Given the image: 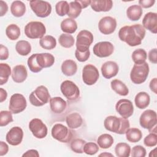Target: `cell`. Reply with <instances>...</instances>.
I'll return each mask as SVG.
<instances>
[{"instance_id": "cell-1", "label": "cell", "mask_w": 157, "mask_h": 157, "mask_svg": "<svg viewBox=\"0 0 157 157\" xmlns=\"http://www.w3.org/2000/svg\"><path fill=\"white\" fill-rule=\"evenodd\" d=\"M145 36V29L142 25L124 26L118 32L119 39L131 47L140 45Z\"/></svg>"}, {"instance_id": "cell-2", "label": "cell", "mask_w": 157, "mask_h": 157, "mask_svg": "<svg viewBox=\"0 0 157 157\" xmlns=\"http://www.w3.org/2000/svg\"><path fill=\"white\" fill-rule=\"evenodd\" d=\"M54 63L55 58L49 53L33 54L27 61L30 71L34 73L41 71L43 68L51 67Z\"/></svg>"}, {"instance_id": "cell-3", "label": "cell", "mask_w": 157, "mask_h": 157, "mask_svg": "<svg viewBox=\"0 0 157 157\" xmlns=\"http://www.w3.org/2000/svg\"><path fill=\"white\" fill-rule=\"evenodd\" d=\"M105 129L119 134H124L129 128L130 124L128 118H118L116 116H108L104 121Z\"/></svg>"}, {"instance_id": "cell-4", "label": "cell", "mask_w": 157, "mask_h": 157, "mask_svg": "<svg viewBox=\"0 0 157 157\" xmlns=\"http://www.w3.org/2000/svg\"><path fill=\"white\" fill-rule=\"evenodd\" d=\"M48 89L44 85L37 86L29 96L30 103L36 107H40L47 104L50 99Z\"/></svg>"}, {"instance_id": "cell-5", "label": "cell", "mask_w": 157, "mask_h": 157, "mask_svg": "<svg viewBox=\"0 0 157 157\" xmlns=\"http://www.w3.org/2000/svg\"><path fill=\"white\" fill-rule=\"evenodd\" d=\"M148 73L149 66L147 63L145 62L139 64H134L130 73L131 80L135 84H141L146 80Z\"/></svg>"}, {"instance_id": "cell-6", "label": "cell", "mask_w": 157, "mask_h": 157, "mask_svg": "<svg viewBox=\"0 0 157 157\" xmlns=\"http://www.w3.org/2000/svg\"><path fill=\"white\" fill-rule=\"evenodd\" d=\"M45 33V26L40 21H30L25 27V34L29 39H42Z\"/></svg>"}, {"instance_id": "cell-7", "label": "cell", "mask_w": 157, "mask_h": 157, "mask_svg": "<svg viewBox=\"0 0 157 157\" xmlns=\"http://www.w3.org/2000/svg\"><path fill=\"white\" fill-rule=\"evenodd\" d=\"M52 137L61 142L64 143L69 142L73 136L72 131L66 126L61 124H55L52 129Z\"/></svg>"}, {"instance_id": "cell-8", "label": "cell", "mask_w": 157, "mask_h": 157, "mask_svg": "<svg viewBox=\"0 0 157 157\" xmlns=\"http://www.w3.org/2000/svg\"><path fill=\"white\" fill-rule=\"evenodd\" d=\"M29 5L33 12L38 17L45 18L51 13L52 6L47 1L31 0L29 1Z\"/></svg>"}, {"instance_id": "cell-9", "label": "cell", "mask_w": 157, "mask_h": 157, "mask_svg": "<svg viewBox=\"0 0 157 157\" xmlns=\"http://www.w3.org/2000/svg\"><path fill=\"white\" fill-rule=\"evenodd\" d=\"M93 39V35L90 31L85 29L80 31L76 37V50L79 52L88 50Z\"/></svg>"}, {"instance_id": "cell-10", "label": "cell", "mask_w": 157, "mask_h": 157, "mask_svg": "<svg viewBox=\"0 0 157 157\" xmlns=\"http://www.w3.org/2000/svg\"><path fill=\"white\" fill-rule=\"evenodd\" d=\"M63 96L69 101H75L80 96V90L77 85L71 80H64L60 86Z\"/></svg>"}, {"instance_id": "cell-11", "label": "cell", "mask_w": 157, "mask_h": 157, "mask_svg": "<svg viewBox=\"0 0 157 157\" xmlns=\"http://www.w3.org/2000/svg\"><path fill=\"white\" fill-rule=\"evenodd\" d=\"M27 102L23 95L20 93L12 94L10 98L9 109L14 114L19 113L25 110Z\"/></svg>"}, {"instance_id": "cell-12", "label": "cell", "mask_w": 157, "mask_h": 157, "mask_svg": "<svg viewBox=\"0 0 157 157\" xmlns=\"http://www.w3.org/2000/svg\"><path fill=\"white\" fill-rule=\"evenodd\" d=\"M139 123L141 127L147 129L150 131L156 126L157 115L156 112L151 109L145 110L140 117Z\"/></svg>"}, {"instance_id": "cell-13", "label": "cell", "mask_w": 157, "mask_h": 157, "mask_svg": "<svg viewBox=\"0 0 157 157\" xmlns=\"http://www.w3.org/2000/svg\"><path fill=\"white\" fill-rule=\"evenodd\" d=\"M99 77L98 69L92 64L85 65L82 70V80L87 85H93L96 83Z\"/></svg>"}, {"instance_id": "cell-14", "label": "cell", "mask_w": 157, "mask_h": 157, "mask_svg": "<svg viewBox=\"0 0 157 157\" xmlns=\"http://www.w3.org/2000/svg\"><path fill=\"white\" fill-rule=\"evenodd\" d=\"M29 129L33 135L37 139H44L47 135V127L40 119L31 120L29 123Z\"/></svg>"}, {"instance_id": "cell-15", "label": "cell", "mask_w": 157, "mask_h": 157, "mask_svg": "<svg viewBox=\"0 0 157 157\" xmlns=\"http://www.w3.org/2000/svg\"><path fill=\"white\" fill-rule=\"evenodd\" d=\"M113 45L108 41L98 42L93 48V53L99 58L108 57L113 53Z\"/></svg>"}, {"instance_id": "cell-16", "label": "cell", "mask_w": 157, "mask_h": 157, "mask_svg": "<svg viewBox=\"0 0 157 157\" xmlns=\"http://www.w3.org/2000/svg\"><path fill=\"white\" fill-rule=\"evenodd\" d=\"M115 109L120 115L124 118L130 117L134 112L132 102L126 99L119 100L115 105Z\"/></svg>"}, {"instance_id": "cell-17", "label": "cell", "mask_w": 157, "mask_h": 157, "mask_svg": "<svg viewBox=\"0 0 157 157\" xmlns=\"http://www.w3.org/2000/svg\"><path fill=\"white\" fill-rule=\"evenodd\" d=\"M98 28L100 32L103 34H110L115 31L117 28V21L115 18L112 17H104L99 20Z\"/></svg>"}, {"instance_id": "cell-18", "label": "cell", "mask_w": 157, "mask_h": 157, "mask_svg": "<svg viewBox=\"0 0 157 157\" xmlns=\"http://www.w3.org/2000/svg\"><path fill=\"white\" fill-rule=\"evenodd\" d=\"M23 137V131L19 126L12 128L7 133L6 141L11 145L17 146L21 144Z\"/></svg>"}, {"instance_id": "cell-19", "label": "cell", "mask_w": 157, "mask_h": 157, "mask_svg": "<svg viewBox=\"0 0 157 157\" xmlns=\"http://www.w3.org/2000/svg\"><path fill=\"white\" fill-rule=\"evenodd\" d=\"M142 26L144 28L153 34L157 33V13L148 12L142 20Z\"/></svg>"}, {"instance_id": "cell-20", "label": "cell", "mask_w": 157, "mask_h": 157, "mask_svg": "<svg viewBox=\"0 0 157 157\" xmlns=\"http://www.w3.org/2000/svg\"><path fill=\"white\" fill-rule=\"evenodd\" d=\"M118 66L117 63L112 61L105 62L101 66V72L102 76L109 79L117 75L118 72Z\"/></svg>"}, {"instance_id": "cell-21", "label": "cell", "mask_w": 157, "mask_h": 157, "mask_svg": "<svg viewBox=\"0 0 157 157\" xmlns=\"http://www.w3.org/2000/svg\"><path fill=\"white\" fill-rule=\"evenodd\" d=\"M12 78L16 83H22L27 78L28 72L24 65H17L12 69Z\"/></svg>"}, {"instance_id": "cell-22", "label": "cell", "mask_w": 157, "mask_h": 157, "mask_svg": "<svg viewBox=\"0 0 157 157\" xmlns=\"http://www.w3.org/2000/svg\"><path fill=\"white\" fill-rule=\"evenodd\" d=\"M90 6L95 12H108L112 8L113 2L111 0H93L91 1Z\"/></svg>"}, {"instance_id": "cell-23", "label": "cell", "mask_w": 157, "mask_h": 157, "mask_svg": "<svg viewBox=\"0 0 157 157\" xmlns=\"http://www.w3.org/2000/svg\"><path fill=\"white\" fill-rule=\"evenodd\" d=\"M49 101L50 109L55 113H61L66 108L67 103L61 97L51 98Z\"/></svg>"}, {"instance_id": "cell-24", "label": "cell", "mask_w": 157, "mask_h": 157, "mask_svg": "<svg viewBox=\"0 0 157 157\" xmlns=\"http://www.w3.org/2000/svg\"><path fill=\"white\" fill-rule=\"evenodd\" d=\"M66 122L69 128L77 129L80 128L83 124V119L78 113L73 112L67 115Z\"/></svg>"}, {"instance_id": "cell-25", "label": "cell", "mask_w": 157, "mask_h": 157, "mask_svg": "<svg viewBox=\"0 0 157 157\" xmlns=\"http://www.w3.org/2000/svg\"><path fill=\"white\" fill-rule=\"evenodd\" d=\"M134 102L137 108L140 109H144L150 104V97L147 93L141 91L136 95Z\"/></svg>"}, {"instance_id": "cell-26", "label": "cell", "mask_w": 157, "mask_h": 157, "mask_svg": "<svg viewBox=\"0 0 157 157\" xmlns=\"http://www.w3.org/2000/svg\"><path fill=\"white\" fill-rule=\"evenodd\" d=\"M61 71L66 76L74 75L77 71L76 63L72 59H66L61 64Z\"/></svg>"}, {"instance_id": "cell-27", "label": "cell", "mask_w": 157, "mask_h": 157, "mask_svg": "<svg viewBox=\"0 0 157 157\" xmlns=\"http://www.w3.org/2000/svg\"><path fill=\"white\" fill-rule=\"evenodd\" d=\"M61 29L64 33L73 34L77 29V22L71 18H65L61 23Z\"/></svg>"}, {"instance_id": "cell-28", "label": "cell", "mask_w": 157, "mask_h": 157, "mask_svg": "<svg viewBox=\"0 0 157 157\" xmlns=\"http://www.w3.org/2000/svg\"><path fill=\"white\" fill-rule=\"evenodd\" d=\"M112 89L118 94L123 96H127L129 93L128 88L121 80L114 79L110 83Z\"/></svg>"}, {"instance_id": "cell-29", "label": "cell", "mask_w": 157, "mask_h": 157, "mask_svg": "<svg viewBox=\"0 0 157 157\" xmlns=\"http://www.w3.org/2000/svg\"><path fill=\"white\" fill-rule=\"evenodd\" d=\"M142 13V9L139 5H132L126 10V15L131 21L139 20L140 18Z\"/></svg>"}, {"instance_id": "cell-30", "label": "cell", "mask_w": 157, "mask_h": 157, "mask_svg": "<svg viewBox=\"0 0 157 157\" xmlns=\"http://www.w3.org/2000/svg\"><path fill=\"white\" fill-rule=\"evenodd\" d=\"M10 11L14 17H21L26 12V6L21 1H15L10 6Z\"/></svg>"}, {"instance_id": "cell-31", "label": "cell", "mask_w": 157, "mask_h": 157, "mask_svg": "<svg viewBox=\"0 0 157 157\" xmlns=\"http://www.w3.org/2000/svg\"><path fill=\"white\" fill-rule=\"evenodd\" d=\"M125 134L126 139L132 143H136L140 141L142 137L141 131L136 128H129Z\"/></svg>"}, {"instance_id": "cell-32", "label": "cell", "mask_w": 157, "mask_h": 157, "mask_svg": "<svg viewBox=\"0 0 157 157\" xmlns=\"http://www.w3.org/2000/svg\"><path fill=\"white\" fill-rule=\"evenodd\" d=\"M115 153L118 157H129L131 153V147L126 143H118L115 148Z\"/></svg>"}, {"instance_id": "cell-33", "label": "cell", "mask_w": 157, "mask_h": 157, "mask_svg": "<svg viewBox=\"0 0 157 157\" xmlns=\"http://www.w3.org/2000/svg\"><path fill=\"white\" fill-rule=\"evenodd\" d=\"M17 52L21 56H26L31 52V45L29 42L21 40L17 42L15 45Z\"/></svg>"}, {"instance_id": "cell-34", "label": "cell", "mask_w": 157, "mask_h": 157, "mask_svg": "<svg viewBox=\"0 0 157 157\" xmlns=\"http://www.w3.org/2000/svg\"><path fill=\"white\" fill-rule=\"evenodd\" d=\"M97 144L101 148L107 149L113 145V138L110 134H103L98 137L97 139Z\"/></svg>"}, {"instance_id": "cell-35", "label": "cell", "mask_w": 157, "mask_h": 157, "mask_svg": "<svg viewBox=\"0 0 157 157\" xmlns=\"http://www.w3.org/2000/svg\"><path fill=\"white\" fill-rule=\"evenodd\" d=\"M40 46L46 50H52L56 45V39L50 35L44 36L39 40Z\"/></svg>"}, {"instance_id": "cell-36", "label": "cell", "mask_w": 157, "mask_h": 157, "mask_svg": "<svg viewBox=\"0 0 157 157\" xmlns=\"http://www.w3.org/2000/svg\"><path fill=\"white\" fill-rule=\"evenodd\" d=\"M82 6L78 0L72 1L69 3V10L67 15L72 19L77 18L82 12Z\"/></svg>"}, {"instance_id": "cell-37", "label": "cell", "mask_w": 157, "mask_h": 157, "mask_svg": "<svg viewBox=\"0 0 157 157\" xmlns=\"http://www.w3.org/2000/svg\"><path fill=\"white\" fill-rule=\"evenodd\" d=\"M6 34L11 40H15L20 36V29L15 24H10L6 29Z\"/></svg>"}, {"instance_id": "cell-38", "label": "cell", "mask_w": 157, "mask_h": 157, "mask_svg": "<svg viewBox=\"0 0 157 157\" xmlns=\"http://www.w3.org/2000/svg\"><path fill=\"white\" fill-rule=\"evenodd\" d=\"M131 57L135 64H139L145 62L147 58V54L145 50L142 48H138L132 52Z\"/></svg>"}, {"instance_id": "cell-39", "label": "cell", "mask_w": 157, "mask_h": 157, "mask_svg": "<svg viewBox=\"0 0 157 157\" xmlns=\"http://www.w3.org/2000/svg\"><path fill=\"white\" fill-rule=\"evenodd\" d=\"M12 74L10 67L6 63H0V85L6 83Z\"/></svg>"}, {"instance_id": "cell-40", "label": "cell", "mask_w": 157, "mask_h": 157, "mask_svg": "<svg viewBox=\"0 0 157 157\" xmlns=\"http://www.w3.org/2000/svg\"><path fill=\"white\" fill-rule=\"evenodd\" d=\"M59 44L64 48L72 47L75 42L74 37L69 34H62L59 36L58 39Z\"/></svg>"}, {"instance_id": "cell-41", "label": "cell", "mask_w": 157, "mask_h": 157, "mask_svg": "<svg viewBox=\"0 0 157 157\" xmlns=\"http://www.w3.org/2000/svg\"><path fill=\"white\" fill-rule=\"evenodd\" d=\"M55 10L56 13L59 16L63 17L69 12V4L66 1H60L56 3Z\"/></svg>"}, {"instance_id": "cell-42", "label": "cell", "mask_w": 157, "mask_h": 157, "mask_svg": "<svg viewBox=\"0 0 157 157\" xmlns=\"http://www.w3.org/2000/svg\"><path fill=\"white\" fill-rule=\"evenodd\" d=\"M86 141L82 139H75L71 143V150L76 153H83Z\"/></svg>"}, {"instance_id": "cell-43", "label": "cell", "mask_w": 157, "mask_h": 157, "mask_svg": "<svg viewBox=\"0 0 157 157\" xmlns=\"http://www.w3.org/2000/svg\"><path fill=\"white\" fill-rule=\"evenodd\" d=\"M12 113L10 111L2 110L0 112V126H5L13 121Z\"/></svg>"}, {"instance_id": "cell-44", "label": "cell", "mask_w": 157, "mask_h": 157, "mask_svg": "<svg viewBox=\"0 0 157 157\" xmlns=\"http://www.w3.org/2000/svg\"><path fill=\"white\" fill-rule=\"evenodd\" d=\"M99 151L98 145L92 142L85 143L83 147V152L88 155H93Z\"/></svg>"}, {"instance_id": "cell-45", "label": "cell", "mask_w": 157, "mask_h": 157, "mask_svg": "<svg viewBox=\"0 0 157 157\" xmlns=\"http://www.w3.org/2000/svg\"><path fill=\"white\" fill-rule=\"evenodd\" d=\"M144 143L145 146L148 147H155L157 144V135L156 133L150 132L147 135L144 140Z\"/></svg>"}, {"instance_id": "cell-46", "label": "cell", "mask_w": 157, "mask_h": 157, "mask_svg": "<svg viewBox=\"0 0 157 157\" xmlns=\"http://www.w3.org/2000/svg\"><path fill=\"white\" fill-rule=\"evenodd\" d=\"M132 157H145L146 156V150L141 145H136L131 150Z\"/></svg>"}, {"instance_id": "cell-47", "label": "cell", "mask_w": 157, "mask_h": 157, "mask_svg": "<svg viewBox=\"0 0 157 157\" xmlns=\"http://www.w3.org/2000/svg\"><path fill=\"white\" fill-rule=\"evenodd\" d=\"M75 56L76 59L80 62H85L90 58V50L85 52H79L78 50H75Z\"/></svg>"}, {"instance_id": "cell-48", "label": "cell", "mask_w": 157, "mask_h": 157, "mask_svg": "<svg viewBox=\"0 0 157 157\" xmlns=\"http://www.w3.org/2000/svg\"><path fill=\"white\" fill-rule=\"evenodd\" d=\"M9 50L8 48L3 45L2 44L0 45V59L6 60L9 58Z\"/></svg>"}, {"instance_id": "cell-49", "label": "cell", "mask_w": 157, "mask_h": 157, "mask_svg": "<svg viewBox=\"0 0 157 157\" xmlns=\"http://www.w3.org/2000/svg\"><path fill=\"white\" fill-rule=\"evenodd\" d=\"M148 59L151 63H152L153 64H156V63H157V50H156V48L151 49L148 52Z\"/></svg>"}, {"instance_id": "cell-50", "label": "cell", "mask_w": 157, "mask_h": 157, "mask_svg": "<svg viewBox=\"0 0 157 157\" xmlns=\"http://www.w3.org/2000/svg\"><path fill=\"white\" fill-rule=\"evenodd\" d=\"M155 2V0H140L139 1V4L140 7L143 8H150L152 7Z\"/></svg>"}, {"instance_id": "cell-51", "label": "cell", "mask_w": 157, "mask_h": 157, "mask_svg": "<svg viewBox=\"0 0 157 157\" xmlns=\"http://www.w3.org/2000/svg\"><path fill=\"white\" fill-rule=\"evenodd\" d=\"M9 151V146L8 145L3 142L1 141L0 142V156H4Z\"/></svg>"}, {"instance_id": "cell-52", "label": "cell", "mask_w": 157, "mask_h": 157, "mask_svg": "<svg viewBox=\"0 0 157 157\" xmlns=\"http://www.w3.org/2000/svg\"><path fill=\"white\" fill-rule=\"evenodd\" d=\"M0 16L2 17L4 16L8 10V6L7 3L3 1H0Z\"/></svg>"}, {"instance_id": "cell-53", "label": "cell", "mask_w": 157, "mask_h": 157, "mask_svg": "<svg viewBox=\"0 0 157 157\" xmlns=\"http://www.w3.org/2000/svg\"><path fill=\"white\" fill-rule=\"evenodd\" d=\"M23 157L24 156H36V157H39V154L38 153V151L36 150H34V149H31V150H29L28 151H26L25 153L23 154L22 155Z\"/></svg>"}, {"instance_id": "cell-54", "label": "cell", "mask_w": 157, "mask_h": 157, "mask_svg": "<svg viewBox=\"0 0 157 157\" xmlns=\"http://www.w3.org/2000/svg\"><path fill=\"white\" fill-rule=\"evenodd\" d=\"M150 88L151 91H153L154 93L156 94V89H157V79L156 78H153L150 82L149 84Z\"/></svg>"}, {"instance_id": "cell-55", "label": "cell", "mask_w": 157, "mask_h": 157, "mask_svg": "<svg viewBox=\"0 0 157 157\" xmlns=\"http://www.w3.org/2000/svg\"><path fill=\"white\" fill-rule=\"evenodd\" d=\"M7 97V91L2 88H0V102H2Z\"/></svg>"}, {"instance_id": "cell-56", "label": "cell", "mask_w": 157, "mask_h": 157, "mask_svg": "<svg viewBox=\"0 0 157 157\" xmlns=\"http://www.w3.org/2000/svg\"><path fill=\"white\" fill-rule=\"evenodd\" d=\"M78 2L80 3V4L82 6V9H85L86 7H87L89 5H90L91 3V1H82V0H78Z\"/></svg>"}, {"instance_id": "cell-57", "label": "cell", "mask_w": 157, "mask_h": 157, "mask_svg": "<svg viewBox=\"0 0 157 157\" xmlns=\"http://www.w3.org/2000/svg\"><path fill=\"white\" fill-rule=\"evenodd\" d=\"M99 156H112V157H113V155L111 153H107V152H104L103 153H101L99 155Z\"/></svg>"}]
</instances>
